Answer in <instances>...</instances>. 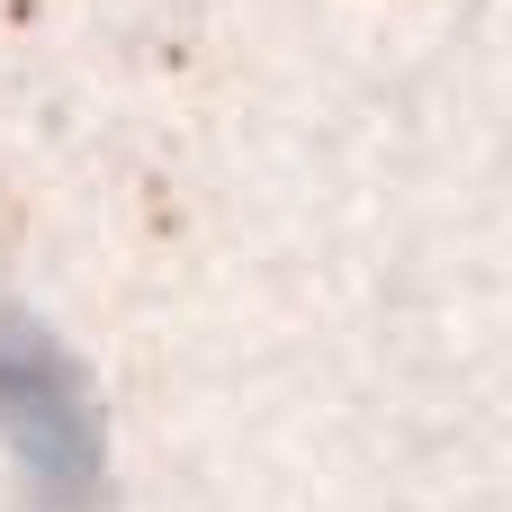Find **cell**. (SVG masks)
<instances>
[{"label": "cell", "instance_id": "obj_1", "mask_svg": "<svg viewBox=\"0 0 512 512\" xmlns=\"http://www.w3.org/2000/svg\"><path fill=\"white\" fill-rule=\"evenodd\" d=\"M0 441L18 459V477L36 486V504H54V512L99 504L108 432H99L81 360L36 315H0Z\"/></svg>", "mask_w": 512, "mask_h": 512}]
</instances>
